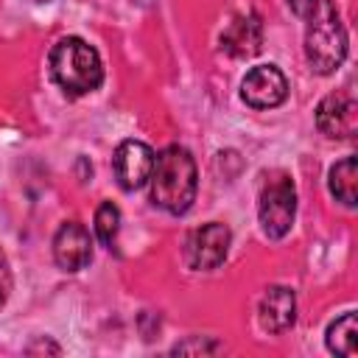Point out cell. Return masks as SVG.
<instances>
[{
  "label": "cell",
  "mask_w": 358,
  "mask_h": 358,
  "mask_svg": "<svg viewBox=\"0 0 358 358\" xmlns=\"http://www.w3.org/2000/svg\"><path fill=\"white\" fill-rule=\"evenodd\" d=\"M313 6H316V0H288V8H291L296 17H308Z\"/></svg>",
  "instance_id": "cell-16"
},
{
  "label": "cell",
  "mask_w": 358,
  "mask_h": 358,
  "mask_svg": "<svg viewBox=\"0 0 358 358\" xmlns=\"http://www.w3.org/2000/svg\"><path fill=\"white\" fill-rule=\"evenodd\" d=\"M50 76L67 95H87L101 87L103 64L90 42L78 36H64L50 50Z\"/></svg>",
  "instance_id": "cell-2"
},
{
  "label": "cell",
  "mask_w": 358,
  "mask_h": 358,
  "mask_svg": "<svg viewBox=\"0 0 358 358\" xmlns=\"http://www.w3.org/2000/svg\"><path fill=\"white\" fill-rule=\"evenodd\" d=\"M241 98L252 109H274L288 98V81L274 64H257L243 76Z\"/></svg>",
  "instance_id": "cell-6"
},
{
  "label": "cell",
  "mask_w": 358,
  "mask_h": 358,
  "mask_svg": "<svg viewBox=\"0 0 358 358\" xmlns=\"http://www.w3.org/2000/svg\"><path fill=\"white\" fill-rule=\"evenodd\" d=\"M8 291H11V274H8L6 257H3V252H0V308H3V302H6V296H8Z\"/></svg>",
  "instance_id": "cell-15"
},
{
  "label": "cell",
  "mask_w": 358,
  "mask_h": 358,
  "mask_svg": "<svg viewBox=\"0 0 358 358\" xmlns=\"http://www.w3.org/2000/svg\"><path fill=\"white\" fill-rule=\"evenodd\" d=\"M296 319V296L285 285H271L257 305V322L266 333H282Z\"/></svg>",
  "instance_id": "cell-11"
},
{
  "label": "cell",
  "mask_w": 358,
  "mask_h": 358,
  "mask_svg": "<svg viewBox=\"0 0 358 358\" xmlns=\"http://www.w3.org/2000/svg\"><path fill=\"white\" fill-rule=\"evenodd\" d=\"M330 193L344 207H355L358 201V159L344 157L330 168Z\"/></svg>",
  "instance_id": "cell-12"
},
{
  "label": "cell",
  "mask_w": 358,
  "mask_h": 358,
  "mask_svg": "<svg viewBox=\"0 0 358 358\" xmlns=\"http://www.w3.org/2000/svg\"><path fill=\"white\" fill-rule=\"evenodd\" d=\"M355 313H344L341 319H336L330 327H327V350L336 352V355H347L352 358L355 355Z\"/></svg>",
  "instance_id": "cell-13"
},
{
  "label": "cell",
  "mask_w": 358,
  "mask_h": 358,
  "mask_svg": "<svg viewBox=\"0 0 358 358\" xmlns=\"http://www.w3.org/2000/svg\"><path fill=\"white\" fill-rule=\"evenodd\" d=\"M263 45V22L255 11L238 14L221 34V50L235 59H249Z\"/></svg>",
  "instance_id": "cell-10"
},
{
  "label": "cell",
  "mask_w": 358,
  "mask_h": 358,
  "mask_svg": "<svg viewBox=\"0 0 358 358\" xmlns=\"http://www.w3.org/2000/svg\"><path fill=\"white\" fill-rule=\"evenodd\" d=\"M31 3H50V0H31Z\"/></svg>",
  "instance_id": "cell-17"
},
{
  "label": "cell",
  "mask_w": 358,
  "mask_h": 358,
  "mask_svg": "<svg viewBox=\"0 0 358 358\" xmlns=\"http://www.w3.org/2000/svg\"><path fill=\"white\" fill-rule=\"evenodd\" d=\"M117 227H120V210L112 201H103L95 210V235H98V241L103 246H112L115 235H117Z\"/></svg>",
  "instance_id": "cell-14"
},
{
  "label": "cell",
  "mask_w": 358,
  "mask_h": 358,
  "mask_svg": "<svg viewBox=\"0 0 358 358\" xmlns=\"http://www.w3.org/2000/svg\"><path fill=\"white\" fill-rule=\"evenodd\" d=\"M151 201L171 213H187L193 199H196V162L187 148L182 145H168L154 157L151 168Z\"/></svg>",
  "instance_id": "cell-1"
},
{
  "label": "cell",
  "mask_w": 358,
  "mask_h": 358,
  "mask_svg": "<svg viewBox=\"0 0 358 358\" xmlns=\"http://www.w3.org/2000/svg\"><path fill=\"white\" fill-rule=\"evenodd\" d=\"M53 260L64 271H81L92 260L90 232L78 221H64L53 238Z\"/></svg>",
  "instance_id": "cell-9"
},
{
  "label": "cell",
  "mask_w": 358,
  "mask_h": 358,
  "mask_svg": "<svg viewBox=\"0 0 358 358\" xmlns=\"http://www.w3.org/2000/svg\"><path fill=\"white\" fill-rule=\"evenodd\" d=\"M257 215H260V227H263L266 238L280 241L291 232V224L296 215V190L285 173H280L263 185L260 201H257Z\"/></svg>",
  "instance_id": "cell-4"
},
{
  "label": "cell",
  "mask_w": 358,
  "mask_h": 358,
  "mask_svg": "<svg viewBox=\"0 0 358 358\" xmlns=\"http://www.w3.org/2000/svg\"><path fill=\"white\" fill-rule=\"evenodd\" d=\"M305 20V59L316 73L327 76L336 67H341L347 56V31L330 0H316Z\"/></svg>",
  "instance_id": "cell-3"
},
{
  "label": "cell",
  "mask_w": 358,
  "mask_h": 358,
  "mask_svg": "<svg viewBox=\"0 0 358 358\" xmlns=\"http://www.w3.org/2000/svg\"><path fill=\"white\" fill-rule=\"evenodd\" d=\"M151 168H154V151L151 145L140 143V140H123L117 148H115V157H112V171H115V179L123 190H137L148 182L151 176Z\"/></svg>",
  "instance_id": "cell-7"
},
{
  "label": "cell",
  "mask_w": 358,
  "mask_h": 358,
  "mask_svg": "<svg viewBox=\"0 0 358 358\" xmlns=\"http://www.w3.org/2000/svg\"><path fill=\"white\" fill-rule=\"evenodd\" d=\"M229 241H232L229 227L221 221H210V224H204L187 235L185 263L196 271H210V268L224 263V257L229 252Z\"/></svg>",
  "instance_id": "cell-5"
},
{
  "label": "cell",
  "mask_w": 358,
  "mask_h": 358,
  "mask_svg": "<svg viewBox=\"0 0 358 358\" xmlns=\"http://www.w3.org/2000/svg\"><path fill=\"white\" fill-rule=\"evenodd\" d=\"M316 126L324 137L347 140L358 129V103L350 92H333L327 95L316 109Z\"/></svg>",
  "instance_id": "cell-8"
}]
</instances>
